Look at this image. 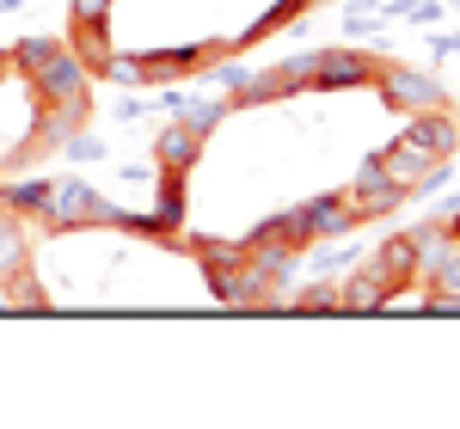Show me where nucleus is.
Masks as SVG:
<instances>
[{"mask_svg": "<svg viewBox=\"0 0 460 429\" xmlns=\"http://www.w3.org/2000/svg\"><path fill=\"white\" fill-rule=\"evenodd\" d=\"M6 294H0V307H19V313H43V307H49V294H43V288H37V276L31 270H19V276H6Z\"/></svg>", "mask_w": 460, "mask_h": 429, "instance_id": "nucleus-21", "label": "nucleus"}, {"mask_svg": "<svg viewBox=\"0 0 460 429\" xmlns=\"http://www.w3.org/2000/svg\"><path fill=\"white\" fill-rule=\"evenodd\" d=\"M448 221H455V240H460V209H455V214H448Z\"/></svg>", "mask_w": 460, "mask_h": 429, "instance_id": "nucleus-33", "label": "nucleus"}, {"mask_svg": "<svg viewBox=\"0 0 460 429\" xmlns=\"http://www.w3.org/2000/svg\"><path fill=\"white\" fill-rule=\"evenodd\" d=\"M387 294H393V283L375 264H350V276L338 283V313H381Z\"/></svg>", "mask_w": 460, "mask_h": 429, "instance_id": "nucleus-12", "label": "nucleus"}, {"mask_svg": "<svg viewBox=\"0 0 460 429\" xmlns=\"http://www.w3.org/2000/svg\"><path fill=\"white\" fill-rule=\"evenodd\" d=\"M307 6H314V0H277V6H270V13H264V19H258L252 31H240V37H234V49H246V43H258V37L283 31L288 19H295V13H307Z\"/></svg>", "mask_w": 460, "mask_h": 429, "instance_id": "nucleus-22", "label": "nucleus"}, {"mask_svg": "<svg viewBox=\"0 0 460 429\" xmlns=\"http://www.w3.org/2000/svg\"><path fill=\"white\" fill-rule=\"evenodd\" d=\"M381 99H387L393 110H442L448 105V86L436 80V74H424V68H405V62H381Z\"/></svg>", "mask_w": 460, "mask_h": 429, "instance_id": "nucleus-3", "label": "nucleus"}, {"mask_svg": "<svg viewBox=\"0 0 460 429\" xmlns=\"http://www.w3.org/2000/svg\"><path fill=\"white\" fill-rule=\"evenodd\" d=\"M203 142H209V136H197V129L178 117V123L160 129V142H154V166H160V172H178V179H190V166L203 160Z\"/></svg>", "mask_w": 460, "mask_h": 429, "instance_id": "nucleus-10", "label": "nucleus"}, {"mask_svg": "<svg viewBox=\"0 0 460 429\" xmlns=\"http://www.w3.org/2000/svg\"><path fill=\"white\" fill-rule=\"evenodd\" d=\"M344 190H350V203H356V221H381V214H393L399 203H405V190L381 172V160H375V153L356 166V179L344 184Z\"/></svg>", "mask_w": 460, "mask_h": 429, "instance_id": "nucleus-8", "label": "nucleus"}, {"mask_svg": "<svg viewBox=\"0 0 460 429\" xmlns=\"http://www.w3.org/2000/svg\"><path fill=\"white\" fill-rule=\"evenodd\" d=\"M429 294H448V301H460V246H455V258L429 276Z\"/></svg>", "mask_w": 460, "mask_h": 429, "instance_id": "nucleus-29", "label": "nucleus"}, {"mask_svg": "<svg viewBox=\"0 0 460 429\" xmlns=\"http://www.w3.org/2000/svg\"><path fill=\"white\" fill-rule=\"evenodd\" d=\"M277 74H283V80L295 86V92H301V86H314V49H301V56L277 62Z\"/></svg>", "mask_w": 460, "mask_h": 429, "instance_id": "nucleus-27", "label": "nucleus"}, {"mask_svg": "<svg viewBox=\"0 0 460 429\" xmlns=\"http://www.w3.org/2000/svg\"><path fill=\"white\" fill-rule=\"evenodd\" d=\"M31 221L56 227V233H80V227H117V203H105L86 179H37Z\"/></svg>", "mask_w": 460, "mask_h": 429, "instance_id": "nucleus-1", "label": "nucleus"}, {"mask_svg": "<svg viewBox=\"0 0 460 429\" xmlns=\"http://www.w3.org/2000/svg\"><path fill=\"white\" fill-rule=\"evenodd\" d=\"M246 246H295V251H307L314 240H307L301 209H283V214H270V221H258V227L246 233Z\"/></svg>", "mask_w": 460, "mask_h": 429, "instance_id": "nucleus-17", "label": "nucleus"}, {"mask_svg": "<svg viewBox=\"0 0 460 429\" xmlns=\"http://www.w3.org/2000/svg\"><path fill=\"white\" fill-rule=\"evenodd\" d=\"M411 246H418V283H429L448 258H455V221L448 214H436V221H424V227H411Z\"/></svg>", "mask_w": 460, "mask_h": 429, "instance_id": "nucleus-14", "label": "nucleus"}, {"mask_svg": "<svg viewBox=\"0 0 460 429\" xmlns=\"http://www.w3.org/2000/svg\"><path fill=\"white\" fill-rule=\"evenodd\" d=\"M31 270V240H25V214H13L0 203V283Z\"/></svg>", "mask_w": 460, "mask_h": 429, "instance_id": "nucleus-15", "label": "nucleus"}, {"mask_svg": "<svg viewBox=\"0 0 460 429\" xmlns=\"http://www.w3.org/2000/svg\"><path fill=\"white\" fill-rule=\"evenodd\" d=\"M375 160H381V172H387L405 197H424V190H436V184L455 172V153H418V147H405V142L381 147Z\"/></svg>", "mask_w": 460, "mask_h": 429, "instance_id": "nucleus-2", "label": "nucleus"}, {"mask_svg": "<svg viewBox=\"0 0 460 429\" xmlns=\"http://www.w3.org/2000/svg\"><path fill=\"white\" fill-rule=\"evenodd\" d=\"M368 264H375V270H381L393 288L418 283V246H411V233H393V240H381V251H375Z\"/></svg>", "mask_w": 460, "mask_h": 429, "instance_id": "nucleus-16", "label": "nucleus"}, {"mask_svg": "<svg viewBox=\"0 0 460 429\" xmlns=\"http://www.w3.org/2000/svg\"><path fill=\"white\" fill-rule=\"evenodd\" d=\"M350 264H362V251H356V246H325V251H319V276H344Z\"/></svg>", "mask_w": 460, "mask_h": 429, "instance_id": "nucleus-26", "label": "nucleus"}, {"mask_svg": "<svg viewBox=\"0 0 460 429\" xmlns=\"http://www.w3.org/2000/svg\"><path fill=\"white\" fill-rule=\"evenodd\" d=\"M62 153H68V160H105V142H99L93 129H74L68 142H62Z\"/></svg>", "mask_w": 460, "mask_h": 429, "instance_id": "nucleus-28", "label": "nucleus"}, {"mask_svg": "<svg viewBox=\"0 0 460 429\" xmlns=\"http://www.w3.org/2000/svg\"><path fill=\"white\" fill-rule=\"evenodd\" d=\"M399 142L418 147V153H455V142H460L455 110H448V105H442V110H411V123H405Z\"/></svg>", "mask_w": 460, "mask_h": 429, "instance_id": "nucleus-11", "label": "nucleus"}, {"mask_svg": "<svg viewBox=\"0 0 460 429\" xmlns=\"http://www.w3.org/2000/svg\"><path fill=\"white\" fill-rule=\"evenodd\" d=\"M86 80H93V74H86V68L68 56V49H62V56H56V62H43V68H37L25 86H31L37 105H93Z\"/></svg>", "mask_w": 460, "mask_h": 429, "instance_id": "nucleus-7", "label": "nucleus"}, {"mask_svg": "<svg viewBox=\"0 0 460 429\" xmlns=\"http://www.w3.org/2000/svg\"><path fill=\"white\" fill-rule=\"evenodd\" d=\"M68 19H111V0H68Z\"/></svg>", "mask_w": 460, "mask_h": 429, "instance_id": "nucleus-31", "label": "nucleus"}, {"mask_svg": "<svg viewBox=\"0 0 460 429\" xmlns=\"http://www.w3.org/2000/svg\"><path fill=\"white\" fill-rule=\"evenodd\" d=\"M288 307H295V313H338V276H319V283L301 288Z\"/></svg>", "mask_w": 460, "mask_h": 429, "instance_id": "nucleus-24", "label": "nucleus"}, {"mask_svg": "<svg viewBox=\"0 0 460 429\" xmlns=\"http://www.w3.org/2000/svg\"><path fill=\"white\" fill-rule=\"evenodd\" d=\"M62 49H68V43H56V37H19V43H13V56H6V68H19L25 80H31V74L43 68V62H56Z\"/></svg>", "mask_w": 460, "mask_h": 429, "instance_id": "nucleus-20", "label": "nucleus"}, {"mask_svg": "<svg viewBox=\"0 0 460 429\" xmlns=\"http://www.w3.org/2000/svg\"><path fill=\"white\" fill-rule=\"evenodd\" d=\"M68 56L80 62L86 74H105L111 62V19H68Z\"/></svg>", "mask_w": 460, "mask_h": 429, "instance_id": "nucleus-13", "label": "nucleus"}, {"mask_svg": "<svg viewBox=\"0 0 460 429\" xmlns=\"http://www.w3.org/2000/svg\"><path fill=\"white\" fill-rule=\"evenodd\" d=\"M105 80H117V86H147V74H142V56H117V49H111V62H105Z\"/></svg>", "mask_w": 460, "mask_h": 429, "instance_id": "nucleus-25", "label": "nucleus"}, {"mask_svg": "<svg viewBox=\"0 0 460 429\" xmlns=\"http://www.w3.org/2000/svg\"><path fill=\"white\" fill-rule=\"evenodd\" d=\"M375 25H381V13H375L368 0H356L350 13H344V31H350V37H368V31H375Z\"/></svg>", "mask_w": 460, "mask_h": 429, "instance_id": "nucleus-30", "label": "nucleus"}, {"mask_svg": "<svg viewBox=\"0 0 460 429\" xmlns=\"http://www.w3.org/2000/svg\"><path fill=\"white\" fill-rule=\"evenodd\" d=\"M227 110H234V105H227V99H184V105H178V117H184V123H190L197 136H215Z\"/></svg>", "mask_w": 460, "mask_h": 429, "instance_id": "nucleus-23", "label": "nucleus"}, {"mask_svg": "<svg viewBox=\"0 0 460 429\" xmlns=\"http://www.w3.org/2000/svg\"><path fill=\"white\" fill-rule=\"evenodd\" d=\"M215 288V301H227V307H270L277 301V288L264 283V270L252 264V251L246 258H234V264H215V270H203Z\"/></svg>", "mask_w": 460, "mask_h": 429, "instance_id": "nucleus-6", "label": "nucleus"}, {"mask_svg": "<svg viewBox=\"0 0 460 429\" xmlns=\"http://www.w3.org/2000/svg\"><path fill=\"white\" fill-rule=\"evenodd\" d=\"M436 56H442V62H448V56H460V31H442V37H436Z\"/></svg>", "mask_w": 460, "mask_h": 429, "instance_id": "nucleus-32", "label": "nucleus"}, {"mask_svg": "<svg viewBox=\"0 0 460 429\" xmlns=\"http://www.w3.org/2000/svg\"><path fill=\"white\" fill-rule=\"evenodd\" d=\"M221 56H234V37H221V43H172V49H147L142 74H147V86H178L184 74L209 68Z\"/></svg>", "mask_w": 460, "mask_h": 429, "instance_id": "nucleus-4", "label": "nucleus"}, {"mask_svg": "<svg viewBox=\"0 0 460 429\" xmlns=\"http://www.w3.org/2000/svg\"><path fill=\"white\" fill-rule=\"evenodd\" d=\"M160 209L147 214V221H154V240H172L178 233V221H184V179H178V172H160Z\"/></svg>", "mask_w": 460, "mask_h": 429, "instance_id": "nucleus-19", "label": "nucleus"}, {"mask_svg": "<svg viewBox=\"0 0 460 429\" xmlns=\"http://www.w3.org/2000/svg\"><path fill=\"white\" fill-rule=\"evenodd\" d=\"M288 92H295V86H288L277 68H264V74L246 68V80L227 92V105H234V110H252V105H277V99H288Z\"/></svg>", "mask_w": 460, "mask_h": 429, "instance_id": "nucleus-18", "label": "nucleus"}, {"mask_svg": "<svg viewBox=\"0 0 460 429\" xmlns=\"http://www.w3.org/2000/svg\"><path fill=\"white\" fill-rule=\"evenodd\" d=\"M301 221H307V240H350L356 227V203H350V190H325V197H314V203H301Z\"/></svg>", "mask_w": 460, "mask_h": 429, "instance_id": "nucleus-9", "label": "nucleus"}, {"mask_svg": "<svg viewBox=\"0 0 460 429\" xmlns=\"http://www.w3.org/2000/svg\"><path fill=\"white\" fill-rule=\"evenodd\" d=\"M381 80V62L368 49H314V86L319 92H350V86H375Z\"/></svg>", "mask_w": 460, "mask_h": 429, "instance_id": "nucleus-5", "label": "nucleus"}]
</instances>
